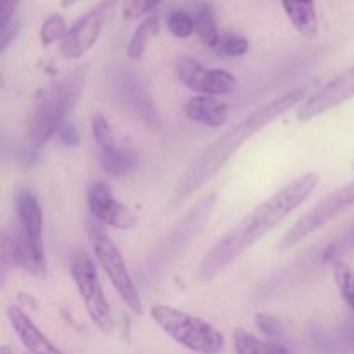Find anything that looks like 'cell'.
<instances>
[{
  "label": "cell",
  "mask_w": 354,
  "mask_h": 354,
  "mask_svg": "<svg viewBox=\"0 0 354 354\" xmlns=\"http://www.w3.org/2000/svg\"><path fill=\"white\" fill-rule=\"evenodd\" d=\"M354 206V180L346 183V185L339 187L334 192L328 194L327 197L320 201L317 206L311 207L308 213H304L280 241V249L287 251V249L296 248L299 242L310 237L317 230L324 228L325 225L334 221L339 214L348 211L349 207Z\"/></svg>",
  "instance_id": "6"
},
{
  "label": "cell",
  "mask_w": 354,
  "mask_h": 354,
  "mask_svg": "<svg viewBox=\"0 0 354 354\" xmlns=\"http://www.w3.org/2000/svg\"><path fill=\"white\" fill-rule=\"evenodd\" d=\"M83 83H85V71L76 69L68 78L54 82L38 92L33 102L30 128H28L30 142L35 147H41L54 135H57L59 128L66 123V114L75 106L82 92Z\"/></svg>",
  "instance_id": "3"
},
{
  "label": "cell",
  "mask_w": 354,
  "mask_h": 354,
  "mask_svg": "<svg viewBox=\"0 0 354 354\" xmlns=\"http://www.w3.org/2000/svg\"><path fill=\"white\" fill-rule=\"evenodd\" d=\"M151 318L166 335L196 354H221L225 337L209 322L176 310L168 304H154Z\"/></svg>",
  "instance_id": "4"
},
{
  "label": "cell",
  "mask_w": 354,
  "mask_h": 354,
  "mask_svg": "<svg viewBox=\"0 0 354 354\" xmlns=\"http://www.w3.org/2000/svg\"><path fill=\"white\" fill-rule=\"evenodd\" d=\"M166 26L169 33L176 38H189L196 33L194 19L187 10H171L166 17Z\"/></svg>",
  "instance_id": "26"
},
{
  "label": "cell",
  "mask_w": 354,
  "mask_h": 354,
  "mask_svg": "<svg viewBox=\"0 0 354 354\" xmlns=\"http://www.w3.org/2000/svg\"><path fill=\"white\" fill-rule=\"evenodd\" d=\"M232 339H234V348L237 354H287L283 346L273 341H261L241 327L235 328Z\"/></svg>",
  "instance_id": "21"
},
{
  "label": "cell",
  "mask_w": 354,
  "mask_h": 354,
  "mask_svg": "<svg viewBox=\"0 0 354 354\" xmlns=\"http://www.w3.org/2000/svg\"><path fill=\"white\" fill-rule=\"evenodd\" d=\"M66 33H68V26H66L64 17L59 16V14H52V16H48L47 19L44 21V24H41L40 40L45 47H48V45L55 44V41L61 44L62 38L66 37Z\"/></svg>",
  "instance_id": "25"
},
{
  "label": "cell",
  "mask_w": 354,
  "mask_h": 354,
  "mask_svg": "<svg viewBox=\"0 0 354 354\" xmlns=\"http://www.w3.org/2000/svg\"><path fill=\"white\" fill-rule=\"evenodd\" d=\"M19 0H0V26L14 19V12Z\"/></svg>",
  "instance_id": "31"
},
{
  "label": "cell",
  "mask_w": 354,
  "mask_h": 354,
  "mask_svg": "<svg viewBox=\"0 0 354 354\" xmlns=\"http://www.w3.org/2000/svg\"><path fill=\"white\" fill-rule=\"evenodd\" d=\"M71 277L76 286V290H78L80 297H82L83 304H85V310L88 313L90 320L97 325V328L102 334H113L114 320L109 303H107L106 294H104L102 287H100L95 265H93V261L85 252H80V254L73 258Z\"/></svg>",
  "instance_id": "7"
},
{
  "label": "cell",
  "mask_w": 354,
  "mask_h": 354,
  "mask_svg": "<svg viewBox=\"0 0 354 354\" xmlns=\"http://www.w3.org/2000/svg\"><path fill=\"white\" fill-rule=\"evenodd\" d=\"M7 320L12 327L14 334L17 335L21 344L24 346L30 354H64L40 328L35 325V322L21 310L16 304H10L6 310Z\"/></svg>",
  "instance_id": "13"
},
{
  "label": "cell",
  "mask_w": 354,
  "mask_h": 354,
  "mask_svg": "<svg viewBox=\"0 0 354 354\" xmlns=\"http://www.w3.org/2000/svg\"><path fill=\"white\" fill-rule=\"evenodd\" d=\"M86 237H88L90 248H92L97 263H99L102 272L107 275L111 286L114 287V290L120 296V299L123 301L124 306L133 315H142L144 306H142V299L137 290V286H135L133 279H131L130 272H128L123 254L116 248V244L111 241L104 225L90 218L86 221Z\"/></svg>",
  "instance_id": "5"
},
{
  "label": "cell",
  "mask_w": 354,
  "mask_h": 354,
  "mask_svg": "<svg viewBox=\"0 0 354 354\" xmlns=\"http://www.w3.org/2000/svg\"><path fill=\"white\" fill-rule=\"evenodd\" d=\"M254 324L266 337L270 339H280L283 335V327L280 324V320H277L275 317L266 313H258L254 317Z\"/></svg>",
  "instance_id": "28"
},
{
  "label": "cell",
  "mask_w": 354,
  "mask_h": 354,
  "mask_svg": "<svg viewBox=\"0 0 354 354\" xmlns=\"http://www.w3.org/2000/svg\"><path fill=\"white\" fill-rule=\"evenodd\" d=\"M351 99H354V66L334 76L327 85L308 97L297 109L296 118L303 123L315 120Z\"/></svg>",
  "instance_id": "10"
},
{
  "label": "cell",
  "mask_w": 354,
  "mask_h": 354,
  "mask_svg": "<svg viewBox=\"0 0 354 354\" xmlns=\"http://www.w3.org/2000/svg\"><path fill=\"white\" fill-rule=\"evenodd\" d=\"M57 137L59 140H61L64 145H68V147H75V145H78L80 142L78 131H76V128L73 127L71 123L62 124L57 131Z\"/></svg>",
  "instance_id": "29"
},
{
  "label": "cell",
  "mask_w": 354,
  "mask_h": 354,
  "mask_svg": "<svg viewBox=\"0 0 354 354\" xmlns=\"http://www.w3.org/2000/svg\"><path fill=\"white\" fill-rule=\"evenodd\" d=\"M306 95L308 90L304 86L282 93L277 99L266 102L265 106L258 107L254 113L239 121L230 130L225 131L220 138H216L213 144L207 145L194 159L192 165L187 168V171L180 178L178 185L175 189V196H173V206H178L180 203L189 199L194 192L203 189L207 182H211L223 169V166L237 154V151L245 142L251 140L263 128L270 127L273 121L289 113L290 109L301 106L308 99Z\"/></svg>",
  "instance_id": "2"
},
{
  "label": "cell",
  "mask_w": 354,
  "mask_h": 354,
  "mask_svg": "<svg viewBox=\"0 0 354 354\" xmlns=\"http://www.w3.org/2000/svg\"><path fill=\"white\" fill-rule=\"evenodd\" d=\"M249 40L239 33H221L213 50L221 57H242L249 52Z\"/></svg>",
  "instance_id": "22"
},
{
  "label": "cell",
  "mask_w": 354,
  "mask_h": 354,
  "mask_svg": "<svg viewBox=\"0 0 354 354\" xmlns=\"http://www.w3.org/2000/svg\"><path fill=\"white\" fill-rule=\"evenodd\" d=\"M3 258L6 261H10L14 266L35 277H45L47 273V263H41L37 258L31 245L21 234L19 227H16L3 237Z\"/></svg>",
  "instance_id": "14"
},
{
  "label": "cell",
  "mask_w": 354,
  "mask_h": 354,
  "mask_svg": "<svg viewBox=\"0 0 354 354\" xmlns=\"http://www.w3.org/2000/svg\"><path fill=\"white\" fill-rule=\"evenodd\" d=\"M334 280L342 301L354 311V272L346 263L337 261L334 266Z\"/></svg>",
  "instance_id": "23"
},
{
  "label": "cell",
  "mask_w": 354,
  "mask_h": 354,
  "mask_svg": "<svg viewBox=\"0 0 354 354\" xmlns=\"http://www.w3.org/2000/svg\"><path fill=\"white\" fill-rule=\"evenodd\" d=\"M118 0H102L85 16L80 17L68 30L66 37L59 44V52L66 59H78L90 50L99 40L100 33L114 17Z\"/></svg>",
  "instance_id": "8"
},
{
  "label": "cell",
  "mask_w": 354,
  "mask_h": 354,
  "mask_svg": "<svg viewBox=\"0 0 354 354\" xmlns=\"http://www.w3.org/2000/svg\"><path fill=\"white\" fill-rule=\"evenodd\" d=\"M92 135L95 144L99 145L100 152L111 151L116 147V140H114V133L109 127V121L106 120L102 113H95L92 116Z\"/></svg>",
  "instance_id": "24"
},
{
  "label": "cell",
  "mask_w": 354,
  "mask_h": 354,
  "mask_svg": "<svg viewBox=\"0 0 354 354\" xmlns=\"http://www.w3.org/2000/svg\"><path fill=\"white\" fill-rule=\"evenodd\" d=\"M0 28H2V33H0V38H2V40H0V44H2V52H6L7 47L10 45V41L16 38L17 31H19V23H17L16 19H10L9 23L2 24Z\"/></svg>",
  "instance_id": "30"
},
{
  "label": "cell",
  "mask_w": 354,
  "mask_h": 354,
  "mask_svg": "<svg viewBox=\"0 0 354 354\" xmlns=\"http://www.w3.org/2000/svg\"><path fill=\"white\" fill-rule=\"evenodd\" d=\"M16 213L19 230L31 245L33 252L41 263H45L44 248V213L40 203L31 190H21L16 196Z\"/></svg>",
  "instance_id": "12"
},
{
  "label": "cell",
  "mask_w": 354,
  "mask_h": 354,
  "mask_svg": "<svg viewBox=\"0 0 354 354\" xmlns=\"http://www.w3.org/2000/svg\"><path fill=\"white\" fill-rule=\"evenodd\" d=\"M159 33V16L158 14H151V16L144 17L137 28H135L133 35H131L130 41L127 47V57L130 61H138L144 55L147 44Z\"/></svg>",
  "instance_id": "20"
},
{
  "label": "cell",
  "mask_w": 354,
  "mask_h": 354,
  "mask_svg": "<svg viewBox=\"0 0 354 354\" xmlns=\"http://www.w3.org/2000/svg\"><path fill=\"white\" fill-rule=\"evenodd\" d=\"M99 158L102 169L111 176L130 175L138 168V162H140L133 149L121 147V145H116L111 151L100 152Z\"/></svg>",
  "instance_id": "17"
},
{
  "label": "cell",
  "mask_w": 354,
  "mask_h": 354,
  "mask_svg": "<svg viewBox=\"0 0 354 354\" xmlns=\"http://www.w3.org/2000/svg\"><path fill=\"white\" fill-rule=\"evenodd\" d=\"M176 76L187 88L199 95H227L237 86V80L232 73L223 69H207L190 57H183L176 62Z\"/></svg>",
  "instance_id": "9"
},
{
  "label": "cell",
  "mask_w": 354,
  "mask_h": 354,
  "mask_svg": "<svg viewBox=\"0 0 354 354\" xmlns=\"http://www.w3.org/2000/svg\"><path fill=\"white\" fill-rule=\"evenodd\" d=\"M86 206L90 216L104 227H113L118 230H130L137 223V218L128 206L116 199L113 190L102 182H93L86 189Z\"/></svg>",
  "instance_id": "11"
},
{
  "label": "cell",
  "mask_w": 354,
  "mask_h": 354,
  "mask_svg": "<svg viewBox=\"0 0 354 354\" xmlns=\"http://www.w3.org/2000/svg\"><path fill=\"white\" fill-rule=\"evenodd\" d=\"M183 113L189 120L209 128H220L227 123L230 109L225 102L211 95H194L183 104Z\"/></svg>",
  "instance_id": "15"
},
{
  "label": "cell",
  "mask_w": 354,
  "mask_h": 354,
  "mask_svg": "<svg viewBox=\"0 0 354 354\" xmlns=\"http://www.w3.org/2000/svg\"><path fill=\"white\" fill-rule=\"evenodd\" d=\"M318 183H320L318 173H304L299 178L292 180L289 185L273 194L272 197L258 204L204 256L199 265V272H197L199 279L203 282H209L221 275L228 266L234 265L252 245L258 244L277 225L282 223L290 213H294L301 204L306 203Z\"/></svg>",
  "instance_id": "1"
},
{
  "label": "cell",
  "mask_w": 354,
  "mask_h": 354,
  "mask_svg": "<svg viewBox=\"0 0 354 354\" xmlns=\"http://www.w3.org/2000/svg\"><path fill=\"white\" fill-rule=\"evenodd\" d=\"M190 16L194 19V26H196V35L206 44L207 47L213 48L216 45L218 38H220V31H218L216 16L207 2H196L190 9Z\"/></svg>",
  "instance_id": "19"
},
{
  "label": "cell",
  "mask_w": 354,
  "mask_h": 354,
  "mask_svg": "<svg viewBox=\"0 0 354 354\" xmlns=\"http://www.w3.org/2000/svg\"><path fill=\"white\" fill-rule=\"evenodd\" d=\"M124 93H127V99L130 100L131 107L137 111L138 116L145 121L147 124H156L159 127V116L158 111H156L154 104H152L151 97H149L147 90L144 88V85L140 83V80L137 78H124Z\"/></svg>",
  "instance_id": "18"
},
{
  "label": "cell",
  "mask_w": 354,
  "mask_h": 354,
  "mask_svg": "<svg viewBox=\"0 0 354 354\" xmlns=\"http://www.w3.org/2000/svg\"><path fill=\"white\" fill-rule=\"evenodd\" d=\"M0 354H14V353L10 351V349L7 348V346H2V348H0Z\"/></svg>",
  "instance_id": "33"
},
{
  "label": "cell",
  "mask_w": 354,
  "mask_h": 354,
  "mask_svg": "<svg viewBox=\"0 0 354 354\" xmlns=\"http://www.w3.org/2000/svg\"><path fill=\"white\" fill-rule=\"evenodd\" d=\"M165 0H128L124 3L123 16L127 19H138V17H147L154 12L156 7Z\"/></svg>",
  "instance_id": "27"
},
{
  "label": "cell",
  "mask_w": 354,
  "mask_h": 354,
  "mask_svg": "<svg viewBox=\"0 0 354 354\" xmlns=\"http://www.w3.org/2000/svg\"><path fill=\"white\" fill-rule=\"evenodd\" d=\"M353 169H354V162H353Z\"/></svg>",
  "instance_id": "34"
},
{
  "label": "cell",
  "mask_w": 354,
  "mask_h": 354,
  "mask_svg": "<svg viewBox=\"0 0 354 354\" xmlns=\"http://www.w3.org/2000/svg\"><path fill=\"white\" fill-rule=\"evenodd\" d=\"M80 0H61V6L64 7V9H69V7H73L75 3H78Z\"/></svg>",
  "instance_id": "32"
},
{
  "label": "cell",
  "mask_w": 354,
  "mask_h": 354,
  "mask_svg": "<svg viewBox=\"0 0 354 354\" xmlns=\"http://www.w3.org/2000/svg\"><path fill=\"white\" fill-rule=\"evenodd\" d=\"M282 7L292 26L303 37L313 38L318 33V14L315 0H282Z\"/></svg>",
  "instance_id": "16"
}]
</instances>
